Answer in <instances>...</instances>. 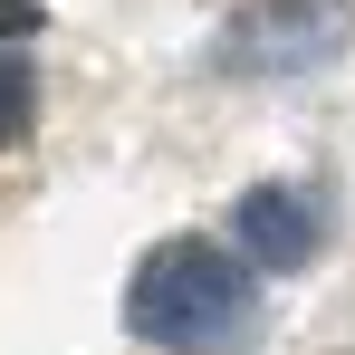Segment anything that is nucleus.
I'll return each instance as SVG.
<instances>
[{"label": "nucleus", "mask_w": 355, "mask_h": 355, "mask_svg": "<svg viewBox=\"0 0 355 355\" xmlns=\"http://www.w3.org/2000/svg\"><path fill=\"white\" fill-rule=\"evenodd\" d=\"M125 327L173 355H231L250 336V269L221 240H164L125 279Z\"/></svg>", "instance_id": "f257e3e1"}, {"label": "nucleus", "mask_w": 355, "mask_h": 355, "mask_svg": "<svg viewBox=\"0 0 355 355\" xmlns=\"http://www.w3.org/2000/svg\"><path fill=\"white\" fill-rule=\"evenodd\" d=\"M240 250H250V269H307L317 259V240H327V221H317V202L297 192V182H259V192H240Z\"/></svg>", "instance_id": "f03ea898"}, {"label": "nucleus", "mask_w": 355, "mask_h": 355, "mask_svg": "<svg viewBox=\"0 0 355 355\" xmlns=\"http://www.w3.org/2000/svg\"><path fill=\"white\" fill-rule=\"evenodd\" d=\"M29 106H39V77H29V58H10V49H0V144L29 125Z\"/></svg>", "instance_id": "7ed1b4c3"}, {"label": "nucleus", "mask_w": 355, "mask_h": 355, "mask_svg": "<svg viewBox=\"0 0 355 355\" xmlns=\"http://www.w3.org/2000/svg\"><path fill=\"white\" fill-rule=\"evenodd\" d=\"M39 19H49V10H39V0H0V39H29V29H39Z\"/></svg>", "instance_id": "20e7f679"}]
</instances>
